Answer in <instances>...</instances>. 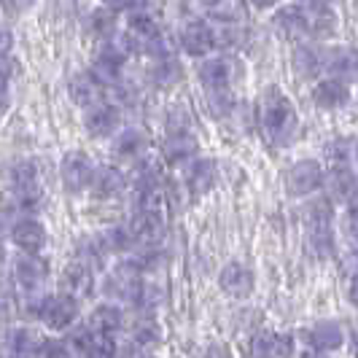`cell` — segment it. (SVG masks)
<instances>
[{"label":"cell","mask_w":358,"mask_h":358,"mask_svg":"<svg viewBox=\"0 0 358 358\" xmlns=\"http://www.w3.org/2000/svg\"><path fill=\"white\" fill-rule=\"evenodd\" d=\"M218 283L221 288L229 294V296H237V299H243V296H248L253 291V272L245 264H240V262H229L227 267L221 269V275H218Z\"/></svg>","instance_id":"cell-15"},{"label":"cell","mask_w":358,"mask_h":358,"mask_svg":"<svg viewBox=\"0 0 358 358\" xmlns=\"http://www.w3.org/2000/svg\"><path fill=\"white\" fill-rule=\"evenodd\" d=\"M122 68H124V62H119V59H113V57H108V54L100 52L97 57H94L90 73L97 84L113 87L116 81H122Z\"/></svg>","instance_id":"cell-30"},{"label":"cell","mask_w":358,"mask_h":358,"mask_svg":"<svg viewBox=\"0 0 358 358\" xmlns=\"http://www.w3.org/2000/svg\"><path fill=\"white\" fill-rule=\"evenodd\" d=\"M138 0H103V6L110 8V11H129Z\"/></svg>","instance_id":"cell-49"},{"label":"cell","mask_w":358,"mask_h":358,"mask_svg":"<svg viewBox=\"0 0 358 358\" xmlns=\"http://www.w3.org/2000/svg\"><path fill=\"white\" fill-rule=\"evenodd\" d=\"M84 127L92 138H108L119 129V108L110 103H97V106L87 108L84 116Z\"/></svg>","instance_id":"cell-11"},{"label":"cell","mask_w":358,"mask_h":358,"mask_svg":"<svg viewBox=\"0 0 358 358\" xmlns=\"http://www.w3.org/2000/svg\"><path fill=\"white\" fill-rule=\"evenodd\" d=\"M215 178H218V167H215L213 159H192L189 170H186V186L192 194H208L215 186Z\"/></svg>","instance_id":"cell-20"},{"label":"cell","mask_w":358,"mask_h":358,"mask_svg":"<svg viewBox=\"0 0 358 358\" xmlns=\"http://www.w3.org/2000/svg\"><path fill=\"white\" fill-rule=\"evenodd\" d=\"M280 0H253V6H259V8H272V6H278Z\"/></svg>","instance_id":"cell-52"},{"label":"cell","mask_w":358,"mask_h":358,"mask_svg":"<svg viewBox=\"0 0 358 358\" xmlns=\"http://www.w3.org/2000/svg\"><path fill=\"white\" fill-rule=\"evenodd\" d=\"M141 358H154V356H141Z\"/></svg>","instance_id":"cell-55"},{"label":"cell","mask_w":358,"mask_h":358,"mask_svg":"<svg viewBox=\"0 0 358 358\" xmlns=\"http://www.w3.org/2000/svg\"><path fill=\"white\" fill-rule=\"evenodd\" d=\"M8 234H11V243H14L22 253H38L46 245V229H43V224L36 221L33 215L22 218L17 224H11Z\"/></svg>","instance_id":"cell-7"},{"label":"cell","mask_w":358,"mask_h":358,"mask_svg":"<svg viewBox=\"0 0 358 358\" xmlns=\"http://www.w3.org/2000/svg\"><path fill=\"white\" fill-rule=\"evenodd\" d=\"M159 33V19L154 14L151 6H145L143 0H138L129 8V36L135 38L138 43H143L145 38L157 36Z\"/></svg>","instance_id":"cell-19"},{"label":"cell","mask_w":358,"mask_h":358,"mask_svg":"<svg viewBox=\"0 0 358 358\" xmlns=\"http://www.w3.org/2000/svg\"><path fill=\"white\" fill-rule=\"evenodd\" d=\"M132 186H135V192H145V189H157L162 186V173H159V164H154V162H138V167H135V173H132Z\"/></svg>","instance_id":"cell-33"},{"label":"cell","mask_w":358,"mask_h":358,"mask_svg":"<svg viewBox=\"0 0 358 358\" xmlns=\"http://www.w3.org/2000/svg\"><path fill=\"white\" fill-rule=\"evenodd\" d=\"M305 251L313 256V259H329L334 253V232H331V224H310L307 227V237H305Z\"/></svg>","instance_id":"cell-25"},{"label":"cell","mask_w":358,"mask_h":358,"mask_svg":"<svg viewBox=\"0 0 358 358\" xmlns=\"http://www.w3.org/2000/svg\"><path fill=\"white\" fill-rule=\"evenodd\" d=\"M11 189L14 192H24V189H36L38 186V167L33 162H17L8 173Z\"/></svg>","instance_id":"cell-34"},{"label":"cell","mask_w":358,"mask_h":358,"mask_svg":"<svg viewBox=\"0 0 358 358\" xmlns=\"http://www.w3.org/2000/svg\"><path fill=\"white\" fill-rule=\"evenodd\" d=\"M178 41H180V49L186 54H192V57H205V54L213 49V27L205 24V22L192 19V22H186V24L180 27Z\"/></svg>","instance_id":"cell-8"},{"label":"cell","mask_w":358,"mask_h":358,"mask_svg":"<svg viewBox=\"0 0 358 358\" xmlns=\"http://www.w3.org/2000/svg\"><path fill=\"white\" fill-rule=\"evenodd\" d=\"M294 353V340L283 331H262L251 342L253 358H288Z\"/></svg>","instance_id":"cell-12"},{"label":"cell","mask_w":358,"mask_h":358,"mask_svg":"<svg viewBox=\"0 0 358 358\" xmlns=\"http://www.w3.org/2000/svg\"><path fill=\"white\" fill-rule=\"evenodd\" d=\"M243 43H245V30L240 24H221L213 30V46L218 49L232 52V49H240Z\"/></svg>","instance_id":"cell-35"},{"label":"cell","mask_w":358,"mask_h":358,"mask_svg":"<svg viewBox=\"0 0 358 358\" xmlns=\"http://www.w3.org/2000/svg\"><path fill=\"white\" fill-rule=\"evenodd\" d=\"M307 340H310V345H313V350H318V353H331V350H340L342 348L345 331H342L340 323L321 321L307 331Z\"/></svg>","instance_id":"cell-21"},{"label":"cell","mask_w":358,"mask_h":358,"mask_svg":"<svg viewBox=\"0 0 358 358\" xmlns=\"http://www.w3.org/2000/svg\"><path fill=\"white\" fill-rule=\"evenodd\" d=\"M14 208H19L24 215H36L41 208H43V194H41V189H24V192H17V202H14Z\"/></svg>","instance_id":"cell-41"},{"label":"cell","mask_w":358,"mask_h":358,"mask_svg":"<svg viewBox=\"0 0 358 358\" xmlns=\"http://www.w3.org/2000/svg\"><path fill=\"white\" fill-rule=\"evenodd\" d=\"M84 356L87 358H116L113 337H108V334H94V331H92L90 342H87V348H84Z\"/></svg>","instance_id":"cell-39"},{"label":"cell","mask_w":358,"mask_h":358,"mask_svg":"<svg viewBox=\"0 0 358 358\" xmlns=\"http://www.w3.org/2000/svg\"><path fill=\"white\" fill-rule=\"evenodd\" d=\"M205 11L221 24H240L245 19L243 0H205Z\"/></svg>","instance_id":"cell-28"},{"label":"cell","mask_w":358,"mask_h":358,"mask_svg":"<svg viewBox=\"0 0 358 358\" xmlns=\"http://www.w3.org/2000/svg\"><path fill=\"white\" fill-rule=\"evenodd\" d=\"M90 337H92V329H87V326H76V329H71V334H68L65 345L71 348L73 353H84V348H87Z\"/></svg>","instance_id":"cell-45"},{"label":"cell","mask_w":358,"mask_h":358,"mask_svg":"<svg viewBox=\"0 0 358 358\" xmlns=\"http://www.w3.org/2000/svg\"><path fill=\"white\" fill-rule=\"evenodd\" d=\"M208 108L213 116H229L234 110V97L229 94V90H221V92H210L208 94Z\"/></svg>","instance_id":"cell-42"},{"label":"cell","mask_w":358,"mask_h":358,"mask_svg":"<svg viewBox=\"0 0 358 358\" xmlns=\"http://www.w3.org/2000/svg\"><path fill=\"white\" fill-rule=\"evenodd\" d=\"M302 358H326L323 353H318V350H310V353H305Z\"/></svg>","instance_id":"cell-53"},{"label":"cell","mask_w":358,"mask_h":358,"mask_svg":"<svg viewBox=\"0 0 358 358\" xmlns=\"http://www.w3.org/2000/svg\"><path fill=\"white\" fill-rule=\"evenodd\" d=\"M323 183L329 189V199H340L345 205L356 199V176L350 167H334L329 176H323Z\"/></svg>","instance_id":"cell-23"},{"label":"cell","mask_w":358,"mask_h":358,"mask_svg":"<svg viewBox=\"0 0 358 358\" xmlns=\"http://www.w3.org/2000/svg\"><path fill=\"white\" fill-rule=\"evenodd\" d=\"M259 119H262L267 138L278 145L291 143V138L296 135V127H299V119H296V110L291 106V100L275 87L264 92V97L259 103Z\"/></svg>","instance_id":"cell-1"},{"label":"cell","mask_w":358,"mask_h":358,"mask_svg":"<svg viewBox=\"0 0 358 358\" xmlns=\"http://www.w3.org/2000/svg\"><path fill=\"white\" fill-rule=\"evenodd\" d=\"M331 215H334V208H331V199L329 197H318L310 199L305 205V224H331Z\"/></svg>","instance_id":"cell-36"},{"label":"cell","mask_w":358,"mask_h":358,"mask_svg":"<svg viewBox=\"0 0 358 358\" xmlns=\"http://www.w3.org/2000/svg\"><path fill=\"white\" fill-rule=\"evenodd\" d=\"M76 315H78V302H76L73 296H68V294L46 296V299L41 302V310H38V318L46 323V326L57 329V331L71 329L73 321H76Z\"/></svg>","instance_id":"cell-5"},{"label":"cell","mask_w":358,"mask_h":358,"mask_svg":"<svg viewBox=\"0 0 358 358\" xmlns=\"http://www.w3.org/2000/svg\"><path fill=\"white\" fill-rule=\"evenodd\" d=\"M272 27H278L291 41H302L305 36H310V17H307L305 8L283 6L272 14Z\"/></svg>","instance_id":"cell-9"},{"label":"cell","mask_w":358,"mask_h":358,"mask_svg":"<svg viewBox=\"0 0 358 358\" xmlns=\"http://www.w3.org/2000/svg\"><path fill=\"white\" fill-rule=\"evenodd\" d=\"M353 157H356V145L350 138H337L329 145V159L334 162V167H350Z\"/></svg>","instance_id":"cell-40"},{"label":"cell","mask_w":358,"mask_h":358,"mask_svg":"<svg viewBox=\"0 0 358 358\" xmlns=\"http://www.w3.org/2000/svg\"><path fill=\"white\" fill-rule=\"evenodd\" d=\"M180 71L178 59L176 57H164V59H157V65H154V84L162 87V90H170V87H176L180 81Z\"/></svg>","instance_id":"cell-32"},{"label":"cell","mask_w":358,"mask_h":358,"mask_svg":"<svg viewBox=\"0 0 358 358\" xmlns=\"http://www.w3.org/2000/svg\"><path fill=\"white\" fill-rule=\"evenodd\" d=\"M323 54L318 46H310V43H299L296 52H294V65L299 68L302 76H315L318 71H323Z\"/></svg>","instance_id":"cell-31"},{"label":"cell","mask_w":358,"mask_h":358,"mask_svg":"<svg viewBox=\"0 0 358 358\" xmlns=\"http://www.w3.org/2000/svg\"><path fill=\"white\" fill-rule=\"evenodd\" d=\"M8 110V94H6V90H0V116Z\"/></svg>","instance_id":"cell-51"},{"label":"cell","mask_w":358,"mask_h":358,"mask_svg":"<svg viewBox=\"0 0 358 358\" xmlns=\"http://www.w3.org/2000/svg\"><path fill=\"white\" fill-rule=\"evenodd\" d=\"M90 30L94 33V36L100 38H108L110 33H116V11H110V8H97L94 14L90 17Z\"/></svg>","instance_id":"cell-38"},{"label":"cell","mask_w":358,"mask_h":358,"mask_svg":"<svg viewBox=\"0 0 358 358\" xmlns=\"http://www.w3.org/2000/svg\"><path fill=\"white\" fill-rule=\"evenodd\" d=\"M141 283H143V272L135 267L132 262H124L108 275V294L119 302H127V305H135L138 299V291H141Z\"/></svg>","instance_id":"cell-3"},{"label":"cell","mask_w":358,"mask_h":358,"mask_svg":"<svg viewBox=\"0 0 358 358\" xmlns=\"http://www.w3.org/2000/svg\"><path fill=\"white\" fill-rule=\"evenodd\" d=\"M11 224H14V221H11V208L0 197V234L6 232V229H11Z\"/></svg>","instance_id":"cell-48"},{"label":"cell","mask_w":358,"mask_h":358,"mask_svg":"<svg viewBox=\"0 0 358 358\" xmlns=\"http://www.w3.org/2000/svg\"><path fill=\"white\" fill-rule=\"evenodd\" d=\"M323 71L329 73L331 78L348 81L356 73V57L350 49H334V52L323 54Z\"/></svg>","instance_id":"cell-27"},{"label":"cell","mask_w":358,"mask_h":358,"mask_svg":"<svg viewBox=\"0 0 358 358\" xmlns=\"http://www.w3.org/2000/svg\"><path fill=\"white\" fill-rule=\"evenodd\" d=\"M92 173H94V164L81 151H71L62 159V183H65L68 192H84V189H90Z\"/></svg>","instance_id":"cell-6"},{"label":"cell","mask_w":358,"mask_h":358,"mask_svg":"<svg viewBox=\"0 0 358 358\" xmlns=\"http://www.w3.org/2000/svg\"><path fill=\"white\" fill-rule=\"evenodd\" d=\"M11 278H14V286H19L24 294H38L41 288L46 286L49 267H46L43 259H38V253H24L14 262Z\"/></svg>","instance_id":"cell-2"},{"label":"cell","mask_w":358,"mask_h":358,"mask_svg":"<svg viewBox=\"0 0 358 358\" xmlns=\"http://www.w3.org/2000/svg\"><path fill=\"white\" fill-rule=\"evenodd\" d=\"M11 78H14V59L8 54H0V90H6Z\"/></svg>","instance_id":"cell-47"},{"label":"cell","mask_w":358,"mask_h":358,"mask_svg":"<svg viewBox=\"0 0 358 358\" xmlns=\"http://www.w3.org/2000/svg\"><path fill=\"white\" fill-rule=\"evenodd\" d=\"M323 167L321 162L305 159L296 162L291 170L286 173V186L294 197H307V194H315L323 186Z\"/></svg>","instance_id":"cell-4"},{"label":"cell","mask_w":358,"mask_h":358,"mask_svg":"<svg viewBox=\"0 0 358 358\" xmlns=\"http://www.w3.org/2000/svg\"><path fill=\"white\" fill-rule=\"evenodd\" d=\"M124 183H127V178L119 167L103 164V167H94L92 180H90V189L94 192V197L97 199H110V197H116V194H122Z\"/></svg>","instance_id":"cell-16"},{"label":"cell","mask_w":358,"mask_h":358,"mask_svg":"<svg viewBox=\"0 0 358 358\" xmlns=\"http://www.w3.org/2000/svg\"><path fill=\"white\" fill-rule=\"evenodd\" d=\"M62 286H65L62 294H68V296H73V299H84V296H90L92 288H94L92 267L87 264V262H73V264H68L65 275H62Z\"/></svg>","instance_id":"cell-17"},{"label":"cell","mask_w":358,"mask_h":358,"mask_svg":"<svg viewBox=\"0 0 358 358\" xmlns=\"http://www.w3.org/2000/svg\"><path fill=\"white\" fill-rule=\"evenodd\" d=\"M127 227L135 237V243H141V245H157L162 240V234H164L162 213H151V210H135L132 221Z\"/></svg>","instance_id":"cell-14"},{"label":"cell","mask_w":358,"mask_h":358,"mask_svg":"<svg viewBox=\"0 0 358 358\" xmlns=\"http://www.w3.org/2000/svg\"><path fill=\"white\" fill-rule=\"evenodd\" d=\"M11 43H14V38H11V30L0 27V54H8V49H11Z\"/></svg>","instance_id":"cell-50"},{"label":"cell","mask_w":358,"mask_h":358,"mask_svg":"<svg viewBox=\"0 0 358 358\" xmlns=\"http://www.w3.org/2000/svg\"><path fill=\"white\" fill-rule=\"evenodd\" d=\"M122 310L116 305H100L92 310V318H90V329L94 334H108V337H113V331H119L122 329Z\"/></svg>","instance_id":"cell-29"},{"label":"cell","mask_w":358,"mask_h":358,"mask_svg":"<svg viewBox=\"0 0 358 358\" xmlns=\"http://www.w3.org/2000/svg\"><path fill=\"white\" fill-rule=\"evenodd\" d=\"M132 337H135V342H138L141 348H151V345L159 342V326L151 321V318H148V321H141L135 326Z\"/></svg>","instance_id":"cell-43"},{"label":"cell","mask_w":358,"mask_h":358,"mask_svg":"<svg viewBox=\"0 0 358 358\" xmlns=\"http://www.w3.org/2000/svg\"><path fill=\"white\" fill-rule=\"evenodd\" d=\"M103 237H106L108 251H116V253L132 251V245H138V243H135V237H132V232H129V227H124V224L110 227Z\"/></svg>","instance_id":"cell-37"},{"label":"cell","mask_w":358,"mask_h":358,"mask_svg":"<svg viewBox=\"0 0 358 358\" xmlns=\"http://www.w3.org/2000/svg\"><path fill=\"white\" fill-rule=\"evenodd\" d=\"M38 356L41 358H73V350L59 340H43Z\"/></svg>","instance_id":"cell-44"},{"label":"cell","mask_w":358,"mask_h":358,"mask_svg":"<svg viewBox=\"0 0 358 358\" xmlns=\"http://www.w3.org/2000/svg\"><path fill=\"white\" fill-rule=\"evenodd\" d=\"M11 358H14V356H11Z\"/></svg>","instance_id":"cell-56"},{"label":"cell","mask_w":358,"mask_h":358,"mask_svg":"<svg viewBox=\"0 0 358 358\" xmlns=\"http://www.w3.org/2000/svg\"><path fill=\"white\" fill-rule=\"evenodd\" d=\"M6 264V248H3V243H0V267Z\"/></svg>","instance_id":"cell-54"},{"label":"cell","mask_w":358,"mask_h":358,"mask_svg":"<svg viewBox=\"0 0 358 358\" xmlns=\"http://www.w3.org/2000/svg\"><path fill=\"white\" fill-rule=\"evenodd\" d=\"M189 127H192V116H189L183 108H173L170 116H167V129H170V135H173V132H189Z\"/></svg>","instance_id":"cell-46"},{"label":"cell","mask_w":358,"mask_h":358,"mask_svg":"<svg viewBox=\"0 0 358 358\" xmlns=\"http://www.w3.org/2000/svg\"><path fill=\"white\" fill-rule=\"evenodd\" d=\"M145 148H148V135L141 127H124L113 138V157L122 162L141 159L145 154Z\"/></svg>","instance_id":"cell-10"},{"label":"cell","mask_w":358,"mask_h":358,"mask_svg":"<svg viewBox=\"0 0 358 358\" xmlns=\"http://www.w3.org/2000/svg\"><path fill=\"white\" fill-rule=\"evenodd\" d=\"M234 78L232 71V62L227 57H210L199 65V81L202 87L208 92H221V90H229Z\"/></svg>","instance_id":"cell-13"},{"label":"cell","mask_w":358,"mask_h":358,"mask_svg":"<svg viewBox=\"0 0 358 358\" xmlns=\"http://www.w3.org/2000/svg\"><path fill=\"white\" fill-rule=\"evenodd\" d=\"M41 345H43V337H38L33 329L27 326H19V329H11L8 337H6V348L14 358H33L41 353Z\"/></svg>","instance_id":"cell-24"},{"label":"cell","mask_w":358,"mask_h":358,"mask_svg":"<svg viewBox=\"0 0 358 358\" xmlns=\"http://www.w3.org/2000/svg\"><path fill=\"white\" fill-rule=\"evenodd\" d=\"M103 90L106 87L97 84L92 78V73H78V76H73L71 84H68V94H71V100L78 108H92L97 106V103H103Z\"/></svg>","instance_id":"cell-18"},{"label":"cell","mask_w":358,"mask_h":358,"mask_svg":"<svg viewBox=\"0 0 358 358\" xmlns=\"http://www.w3.org/2000/svg\"><path fill=\"white\" fill-rule=\"evenodd\" d=\"M199 143L192 132H173L167 135V143H164V159L170 164H189V162L197 157Z\"/></svg>","instance_id":"cell-22"},{"label":"cell","mask_w":358,"mask_h":358,"mask_svg":"<svg viewBox=\"0 0 358 358\" xmlns=\"http://www.w3.org/2000/svg\"><path fill=\"white\" fill-rule=\"evenodd\" d=\"M313 100H315V106L326 108V110L342 108L348 103V84L340 78H323L313 90Z\"/></svg>","instance_id":"cell-26"}]
</instances>
